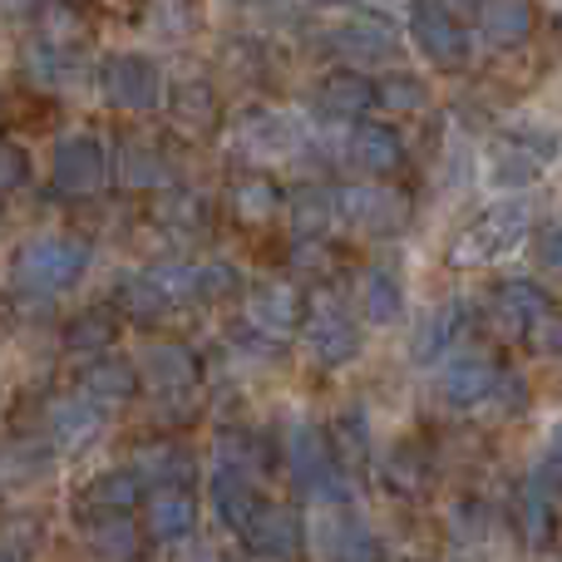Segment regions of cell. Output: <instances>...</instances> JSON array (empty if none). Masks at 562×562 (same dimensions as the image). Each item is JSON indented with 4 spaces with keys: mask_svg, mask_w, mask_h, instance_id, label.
Masks as SVG:
<instances>
[{
    "mask_svg": "<svg viewBox=\"0 0 562 562\" xmlns=\"http://www.w3.org/2000/svg\"><path fill=\"white\" fill-rule=\"evenodd\" d=\"M49 178H55L59 198H89L104 188L109 168H104V148L89 134H69L55 144V158H49Z\"/></svg>",
    "mask_w": 562,
    "mask_h": 562,
    "instance_id": "cell-9",
    "label": "cell"
},
{
    "mask_svg": "<svg viewBox=\"0 0 562 562\" xmlns=\"http://www.w3.org/2000/svg\"><path fill=\"white\" fill-rule=\"evenodd\" d=\"M243 538L257 558H296L301 543H306V524H301V514L291 504H267L252 514Z\"/></svg>",
    "mask_w": 562,
    "mask_h": 562,
    "instance_id": "cell-11",
    "label": "cell"
},
{
    "mask_svg": "<svg viewBox=\"0 0 562 562\" xmlns=\"http://www.w3.org/2000/svg\"><path fill=\"white\" fill-rule=\"evenodd\" d=\"M538 330H543V346H548V350H558V356H562V321H543Z\"/></svg>",
    "mask_w": 562,
    "mask_h": 562,
    "instance_id": "cell-46",
    "label": "cell"
},
{
    "mask_svg": "<svg viewBox=\"0 0 562 562\" xmlns=\"http://www.w3.org/2000/svg\"><path fill=\"white\" fill-rule=\"evenodd\" d=\"M291 138H296V128L286 124V119L277 114H262V119H247L243 124V154H286Z\"/></svg>",
    "mask_w": 562,
    "mask_h": 562,
    "instance_id": "cell-36",
    "label": "cell"
},
{
    "mask_svg": "<svg viewBox=\"0 0 562 562\" xmlns=\"http://www.w3.org/2000/svg\"><path fill=\"white\" fill-rule=\"evenodd\" d=\"M138 538H144V533H138L124 514H104L94 524V548L104 558H134L138 553Z\"/></svg>",
    "mask_w": 562,
    "mask_h": 562,
    "instance_id": "cell-38",
    "label": "cell"
},
{
    "mask_svg": "<svg viewBox=\"0 0 562 562\" xmlns=\"http://www.w3.org/2000/svg\"><path fill=\"white\" fill-rule=\"evenodd\" d=\"M104 429V405L99 400H59L49 405V445L59 454H75V449H89Z\"/></svg>",
    "mask_w": 562,
    "mask_h": 562,
    "instance_id": "cell-14",
    "label": "cell"
},
{
    "mask_svg": "<svg viewBox=\"0 0 562 562\" xmlns=\"http://www.w3.org/2000/svg\"><path fill=\"white\" fill-rule=\"evenodd\" d=\"M494 321L504 336H533L538 326L548 321V296L538 281H504L494 291Z\"/></svg>",
    "mask_w": 562,
    "mask_h": 562,
    "instance_id": "cell-13",
    "label": "cell"
},
{
    "mask_svg": "<svg viewBox=\"0 0 562 562\" xmlns=\"http://www.w3.org/2000/svg\"><path fill=\"white\" fill-rule=\"evenodd\" d=\"M316 99H321V114L326 119H360L375 104V85H370L366 75H356V69H336V75H326Z\"/></svg>",
    "mask_w": 562,
    "mask_h": 562,
    "instance_id": "cell-22",
    "label": "cell"
},
{
    "mask_svg": "<svg viewBox=\"0 0 562 562\" xmlns=\"http://www.w3.org/2000/svg\"><path fill=\"white\" fill-rule=\"evenodd\" d=\"M336 217L360 227V233L395 237V233H405V223H409V198L395 193V188H380V183H350L336 193Z\"/></svg>",
    "mask_w": 562,
    "mask_h": 562,
    "instance_id": "cell-5",
    "label": "cell"
},
{
    "mask_svg": "<svg viewBox=\"0 0 562 562\" xmlns=\"http://www.w3.org/2000/svg\"><path fill=\"white\" fill-rule=\"evenodd\" d=\"M138 380L173 400V395H183V390H198V356L188 346H178V340H158V346H148L144 360H138Z\"/></svg>",
    "mask_w": 562,
    "mask_h": 562,
    "instance_id": "cell-12",
    "label": "cell"
},
{
    "mask_svg": "<svg viewBox=\"0 0 562 562\" xmlns=\"http://www.w3.org/2000/svg\"><path fill=\"white\" fill-rule=\"evenodd\" d=\"M30 5H35V0H5V10H15V15L20 10H30Z\"/></svg>",
    "mask_w": 562,
    "mask_h": 562,
    "instance_id": "cell-47",
    "label": "cell"
},
{
    "mask_svg": "<svg viewBox=\"0 0 562 562\" xmlns=\"http://www.w3.org/2000/svg\"><path fill=\"white\" fill-rule=\"evenodd\" d=\"M217 459H223V464H233V469L252 464V459H257V439L243 435V429H223V435H217Z\"/></svg>",
    "mask_w": 562,
    "mask_h": 562,
    "instance_id": "cell-42",
    "label": "cell"
},
{
    "mask_svg": "<svg viewBox=\"0 0 562 562\" xmlns=\"http://www.w3.org/2000/svg\"><path fill=\"white\" fill-rule=\"evenodd\" d=\"M237 291H243L237 267H227V262H203L198 267V301H223V296H237Z\"/></svg>",
    "mask_w": 562,
    "mask_h": 562,
    "instance_id": "cell-39",
    "label": "cell"
},
{
    "mask_svg": "<svg viewBox=\"0 0 562 562\" xmlns=\"http://www.w3.org/2000/svg\"><path fill=\"white\" fill-rule=\"evenodd\" d=\"M134 474L144 479V488L188 484V479H193V459H188V449H178V445H148V449H138Z\"/></svg>",
    "mask_w": 562,
    "mask_h": 562,
    "instance_id": "cell-24",
    "label": "cell"
},
{
    "mask_svg": "<svg viewBox=\"0 0 562 562\" xmlns=\"http://www.w3.org/2000/svg\"><path fill=\"white\" fill-rule=\"evenodd\" d=\"M375 99L385 109H395V114H419V109L429 104V85L419 75H405V69H395V75H385L375 85Z\"/></svg>",
    "mask_w": 562,
    "mask_h": 562,
    "instance_id": "cell-35",
    "label": "cell"
},
{
    "mask_svg": "<svg viewBox=\"0 0 562 562\" xmlns=\"http://www.w3.org/2000/svg\"><path fill=\"white\" fill-rule=\"evenodd\" d=\"M114 301L128 311V321H138V326H154V321H164L168 311H173V296L158 286L154 272L124 277V281H119V296H114Z\"/></svg>",
    "mask_w": 562,
    "mask_h": 562,
    "instance_id": "cell-25",
    "label": "cell"
},
{
    "mask_svg": "<svg viewBox=\"0 0 562 562\" xmlns=\"http://www.w3.org/2000/svg\"><path fill=\"white\" fill-rule=\"evenodd\" d=\"M138 498H144V479H138L134 469L99 474L94 484L85 488V508H94V514H128Z\"/></svg>",
    "mask_w": 562,
    "mask_h": 562,
    "instance_id": "cell-26",
    "label": "cell"
},
{
    "mask_svg": "<svg viewBox=\"0 0 562 562\" xmlns=\"http://www.w3.org/2000/svg\"><path fill=\"white\" fill-rule=\"evenodd\" d=\"M330 45L346 59H390L400 49V30H395V20H385V15H356L330 35Z\"/></svg>",
    "mask_w": 562,
    "mask_h": 562,
    "instance_id": "cell-16",
    "label": "cell"
},
{
    "mask_svg": "<svg viewBox=\"0 0 562 562\" xmlns=\"http://www.w3.org/2000/svg\"><path fill=\"white\" fill-rule=\"evenodd\" d=\"M30 183V158L15 144H0V193H15Z\"/></svg>",
    "mask_w": 562,
    "mask_h": 562,
    "instance_id": "cell-43",
    "label": "cell"
},
{
    "mask_svg": "<svg viewBox=\"0 0 562 562\" xmlns=\"http://www.w3.org/2000/svg\"><path fill=\"white\" fill-rule=\"evenodd\" d=\"M119 178H124L128 188H168L173 183V164H168L158 148L128 138V144L119 148Z\"/></svg>",
    "mask_w": 562,
    "mask_h": 562,
    "instance_id": "cell-27",
    "label": "cell"
},
{
    "mask_svg": "<svg viewBox=\"0 0 562 562\" xmlns=\"http://www.w3.org/2000/svg\"><path fill=\"white\" fill-rule=\"evenodd\" d=\"M533 252H538V267H548V272H562V217H553V223L538 233Z\"/></svg>",
    "mask_w": 562,
    "mask_h": 562,
    "instance_id": "cell-44",
    "label": "cell"
},
{
    "mask_svg": "<svg viewBox=\"0 0 562 562\" xmlns=\"http://www.w3.org/2000/svg\"><path fill=\"white\" fill-rule=\"evenodd\" d=\"M464 321H469L464 301H445V306L425 311L419 326H415V336H409V356L415 360H439L449 346H454L459 330H464Z\"/></svg>",
    "mask_w": 562,
    "mask_h": 562,
    "instance_id": "cell-20",
    "label": "cell"
},
{
    "mask_svg": "<svg viewBox=\"0 0 562 562\" xmlns=\"http://www.w3.org/2000/svg\"><path fill=\"white\" fill-rule=\"evenodd\" d=\"M203 213H207V203L198 193H173L158 217H164L168 227H203Z\"/></svg>",
    "mask_w": 562,
    "mask_h": 562,
    "instance_id": "cell-41",
    "label": "cell"
},
{
    "mask_svg": "<svg viewBox=\"0 0 562 562\" xmlns=\"http://www.w3.org/2000/svg\"><path fill=\"white\" fill-rule=\"evenodd\" d=\"M277 183L272 178H262V173H252V178H243V183L233 188V213L243 217V223H267V217L277 213Z\"/></svg>",
    "mask_w": 562,
    "mask_h": 562,
    "instance_id": "cell-34",
    "label": "cell"
},
{
    "mask_svg": "<svg viewBox=\"0 0 562 562\" xmlns=\"http://www.w3.org/2000/svg\"><path fill=\"white\" fill-rule=\"evenodd\" d=\"M198 533V498L188 484H164L144 508V538L154 543H188Z\"/></svg>",
    "mask_w": 562,
    "mask_h": 562,
    "instance_id": "cell-10",
    "label": "cell"
},
{
    "mask_svg": "<svg viewBox=\"0 0 562 562\" xmlns=\"http://www.w3.org/2000/svg\"><path fill=\"white\" fill-rule=\"evenodd\" d=\"M533 479H538L543 488H553V494L562 488V419H558L553 429H548V445H543V459H538Z\"/></svg>",
    "mask_w": 562,
    "mask_h": 562,
    "instance_id": "cell-40",
    "label": "cell"
},
{
    "mask_svg": "<svg viewBox=\"0 0 562 562\" xmlns=\"http://www.w3.org/2000/svg\"><path fill=\"white\" fill-rule=\"evenodd\" d=\"M533 5L528 0H484L479 5V30H484V40L494 49H518L533 40Z\"/></svg>",
    "mask_w": 562,
    "mask_h": 562,
    "instance_id": "cell-17",
    "label": "cell"
},
{
    "mask_svg": "<svg viewBox=\"0 0 562 562\" xmlns=\"http://www.w3.org/2000/svg\"><path fill=\"white\" fill-rule=\"evenodd\" d=\"M85 395L99 400V405H128L138 395V370L124 366V360H99V366L85 370Z\"/></svg>",
    "mask_w": 562,
    "mask_h": 562,
    "instance_id": "cell-28",
    "label": "cell"
},
{
    "mask_svg": "<svg viewBox=\"0 0 562 562\" xmlns=\"http://www.w3.org/2000/svg\"><path fill=\"white\" fill-rule=\"evenodd\" d=\"M99 94L114 109L148 114V109H158V99H164V75H158V65L144 55H114L99 69Z\"/></svg>",
    "mask_w": 562,
    "mask_h": 562,
    "instance_id": "cell-8",
    "label": "cell"
},
{
    "mask_svg": "<svg viewBox=\"0 0 562 562\" xmlns=\"http://www.w3.org/2000/svg\"><path fill=\"white\" fill-rule=\"evenodd\" d=\"M301 336H306L311 356L321 360V366H350V360L360 356V326L346 316V306H340L336 296H311L306 306V326H301Z\"/></svg>",
    "mask_w": 562,
    "mask_h": 562,
    "instance_id": "cell-7",
    "label": "cell"
},
{
    "mask_svg": "<svg viewBox=\"0 0 562 562\" xmlns=\"http://www.w3.org/2000/svg\"><path fill=\"white\" fill-rule=\"evenodd\" d=\"M350 164L370 178H390L405 164V138L390 124H360L356 138H350Z\"/></svg>",
    "mask_w": 562,
    "mask_h": 562,
    "instance_id": "cell-18",
    "label": "cell"
},
{
    "mask_svg": "<svg viewBox=\"0 0 562 562\" xmlns=\"http://www.w3.org/2000/svg\"><path fill=\"white\" fill-rule=\"evenodd\" d=\"M380 479H385L390 494H400V498H419L429 484H435V464H429L425 449L405 445V449H395V454H390L385 464H380Z\"/></svg>",
    "mask_w": 562,
    "mask_h": 562,
    "instance_id": "cell-23",
    "label": "cell"
},
{
    "mask_svg": "<svg viewBox=\"0 0 562 562\" xmlns=\"http://www.w3.org/2000/svg\"><path fill=\"white\" fill-rule=\"evenodd\" d=\"M558 154H562L558 134H504L488 148L484 173L494 188H528Z\"/></svg>",
    "mask_w": 562,
    "mask_h": 562,
    "instance_id": "cell-4",
    "label": "cell"
},
{
    "mask_svg": "<svg viewBox=\"0 0 562 562\" xmlns=\"http://www.w3.org/2000/svg\"><path fill=\"white\" fill-rule=\"evenodd\" d=\"M257 508H262V498L252 494V484H247L243 469H233V464L217 469L213 474V514H217V524H223L227 533H243V528L252 524Z\"/></svg>",
    "mask_w": 562,
    "mask_h": 562,
    "instance_id": "cell-19",
    "label": "cell"
},
{
    "mask_svg": "<svg viewBox=\"0 0 562 562\" xmlns=\"http://www.w3.org/2000/svg\"><path fill=\"white\" fill-rule=\"evenodd\" d=\"M360 311L375 326H395L405 316V286L395 281V272H366V281H360Z\"/></svg>",
    "mask_w": 562,
    "mask_h": 562,
    "instance_id": "cell-29",
    "label": "cell"
},
{
    "mask_svg": "<svg viewBox=\"0 0 562 562\" xmlns=\"http://www.w3.org/2000/svg\"><path fill=\"white\" fill-rule=\"evenodd\" d=\"M533 233V203L528 198H508V203H494L464 227V233L449 243V262L454 267H484L498 262V257L518 252Z\"/></svg>",
    "mask_w": 562,
    "mask_h": 562,
    "instance_id": "cell-2",
    "label": "cell"
},
{
    "mask_svg": "<svg viewBox=\"0 0 562 562\" xmlns=\"http://www.w3.org/2000/svg\"><path fill=\"white\" fill-rule=\"evenodd\" d=\"M247 316L262 336H291L301 326V291L286 286V281H262V286L247 296Z\"/></svg>",
    "mask_w": 562,
    "mask_h": 562,
    "instance_id": "cell-15",
    "label": "cell"
},
{
    "mask_svg": "<svg viewBox=\"0 0 562 562\" xmlns=\"http://www.w3.org/2000/svg\"><path fill=\"white\" fill-rule=\"evenodd\" d=\"M89 272V247L79 237H30L10 257V286L20 296H59Z\"/></svg>",
    "mask_w": 562,
    "mask_h": 562,
    "instance_id": "cell-1",
    "label": "cell"
},
{
    "mask_svg": "<svg viewBox=\"0 0 562 562\" xmlns=\"http://www.w3.org/2000/svg\"><path fill=\"white\" fill-rule=\"evenodd\" d=\"M119 336V321L104 306H89L65 321V350H109Z\"/></svg>",
    "mask_w": 562,
    "mask_h": 562,
    "instance_id": "cell-33",
    "label": "cell"
},
{
    "mask_svg": "<svg viewBox=\"0 0 562 562\" xmlns=\"http://www.w3.org/2000/svg\"><path fill=\"white\" fill-rule=\"evenodd\" d=\"M494 380H498V370L488 366V360L464 356V360H454V366L439 375V400H445V405H454V409H474V405H484V400H488Z\"/></svg>",
    "mask_w": 562,
    "mask_h": 562,
    "instance_id": "cell-21",
    "label": "cell"
},
{
    "mask_svg": "<svg viewBox=\"0 0 562 562\" xmlns=\"http://www.w3.org/2000/svg\"><path fill=\"white\" fill-rule=\"evenodd\" d=\"M330 449H336V464L340 469H366L375 445H370V419L360 409H346V415L330 425Z\"/></svg>",
    "mask_w": 562,
    "mask_h": 562,
    "instance_id": "cell-30",
    "label": "cell"
},
{
    "mask_svg": "<svg viewBox=\"0 0 562 562\" xmlns=\"http://www.w3.org/2000/svg\"><path fill=\"white\" fill-rule=\"evenodd\" d=\"M518 533L528 538V543H548L558 528V514H553V488H543L538 479H528L524 494H518Z\"/></svg>",
    "mask_w": 562,
    "mask_h": 562,
    "instance_id": "cell-31",
    "label": "cell"
},
{
    "mask_svg": "<svg viewBox=\"0 0 562 562\" xmlns=\"http://www.w3.org/2000/svg\"><path fill=\"white\" fill-rule=\"evenodd\" d=\"M409 40L415 49L439 69H459L469 59V30L454 20V10L439 0H415L409 5Z\"/></svg>",
    "mask_w": 562,
    "mask_h": 562,
    "instance_id": "cell-6",
    "label": "cell"
},
{
    "mask_svg": "<svg viewBox=\"0 0 562 562\" xmlns=\"http://www.w3.org/2000/svg\"><path fill=\"white\" fill-rule=\"evenodd\" d=\"M316 5H346V0H316Z\"/></svg>",
    "mask_w": 562,
    "mask_h": 562,
    "instance_id": "cell-48",
    "label": "cell"
},
{
    "mask_svg": "<svg viewBox=\"0 0 562 562\" xmlns=\"http://www.w3.org/2000/svg\"><path fill=\"white\" fill-rule=\"evenodd\" d=\"M173 119H178V128H213V119H217L213 89L207 85H183L173 94Z\"/></svg>",
    "mask_w": 562,
    "mask_h": 562,
    "instance_id": "cell-37",
    "label": "cell"
},
{
    "mask_svg": "<svg viewBox=\"0 0 562 562\" xmlns=\"http://www.w3.org/2000/svg\"><path fill=\"white\" fill-rule=\"evenodd\" d=\"M488 400H494L504 415H518V409H524V400H528V390H524V380H518V375H498L494 390H488Z\"/></svg>",
    "mask_w": 562,
    "mask_h": 562,
    "instance_id": "cell-45",
    "label": "cell"
},
{
    "mask_svg": "<svg viewBox=\"0 0 562 562\" xmlns=\"http://www.w3.org/2000/svg\"><path fill=\"white\" fill-rule=\"evenodd\" d=\"M286 459H291L296 484L306 488L311 498H326V504L346 498V469L336 464V449H330V439L321 435L316 425H306V419H301V425H291Z\"/></svg>",
    "mask_w": 562,
    "mask_h": 562,
    "instance_id": "cell-3",
    "label": "cell"
},
{
    "mask_svg": "<svg viewBox=\"0 0 562 562\" xmlns=\"http://www.w3.org/2000/svg\"><path fill=\"white\" fill-rule=\"evenodd\" d=\"M336 223V188H301L291 198V227L296 237H321Z\"/></svg>",
    "mask_w": 562,
    "mask_h": 562,
    "instance_id": "cell-32",
    "label": "cell"
}]
</instances>
